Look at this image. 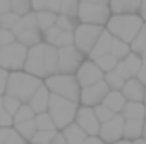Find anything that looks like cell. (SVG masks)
<instances>
[{
    "instance_id": "cell-44",
    "label": "cell",
    "mask_w": 146,
    "mask_h": 144,
    "mask_svg": "<svg viewBox=\"0 0 146 144\" xmlns=\"http://www.w3.org/2000/svg\"><path fill=\"white\" fill-rule=\"evenodd\" d=\"M7 76H9V70H6V69H2V67H0V94H4V92H6Z\"/></svg>"
},
{
    "instance_id": "cell-45",
    "label": "cell",
    "mask_w": 146,
    "mask_h": 144,
    "mask_svg": "<svg viewBox=\"0 0 146 144\" xmlns=\"http://www.w3.org/2000/svg\"><path fill=\"white\" fill-rule=\"evenodd\" d=\"M83 144H107L100 135H87V139L83 141Z\"/></svg>"
},
{
    "instance_id": "cell-52",
    "label": "cell",
    "mask_w": 146,
    "mask_h": 144,
    "mask_svg": "<svg viewBox=\"0 0 146 144\" xmlns=\"http://www.w3.org/2000/svg\"><path fill=\"white\" fill-rule=\"evenodd\" d=\"M133 144H146V139H144V137H141V139H135V141H133Z\"/></svg>"
},
{
    "instance_id": "cell-23",
    "label": "cell",
    "mask_w": 146,
    "mask_h": 144,
    "mask_svg": "<svg viewBox=\"0 0 146 144\" xmlns=\"http://www.w3.org/2000/svg\"><path fill=\"white\" fill-rule=\"evenodd\" d=\"M124 118H144L146 116V105L144 102H126L124 109L120 111Z\"/></svg>"
},
{
    "instance_id": "cell-34",
    "label": "cell",
    "mask_w": 146,
    "mask_h": 144,
    "mask_svg": "<svg viewBox=\"0 0 146 144\" xmlns=\"http://www.w3.org/2000/svg\"><path fill=\"white\" fill-rule=\"evenodd\" d=\"M32 118H35V111H33L28 104H22L21 107H19V111L13 115V124L24 122V120H32Z\"/></svg>"
},
{
    "instance_id": "cell-5",
    "label": "cell",
    "mask_w": 146,
    "mask_h": 144,
    "mask_svg": "<svg viewBox=\"0 0 146 144\" xmlns=\"http://www.w3.org/2000/svg\"><path fill=\"white\" fill-rule=\"evenodd\" d=\"M78 107H80L78 102H72V100H68V98L57 96V94H52V96H50L48 113H50L54 124H56V127L59 131L63 129L65 126H68V124L74 122Z\"/></svg>"
},
{
    "instance_id": "cell-46",
    "label": "cell",
    "mask_w": 146,
    "mask_h": 144,
    "mask_svg": "<svg viewBox=\"0 0 146 144\" xmlns=\"http://www.w3.org/2000/svg\"><path fill=\"white\" fill-rule=\"evenodd\" d=\"M11 11V0H0V13Z\"/></svg>"
},
{
    "instance_id": "cell-28",
    "label": "cell",
    "mask_w": 146,
    "mask_h": 144,
    "mask_svg": "<svg viewBox=\"0 0 146 144\" xmlns=\"http://www.w3.org/2000/svg\"><path fill=\"white\" fill-rule=\"evenodd\" d=\"M56 133H57V129H37L28 142L30 144H50L52 139L56 137Z\"/></svg>"
},
{
    "instance_id": "cell-22",
    "label": "cell",
    "mask_w": 146,
    "mask_h": 144,
    "mask_svg": "<svg viewBox=\"0 0 146 144\" xmlns=\"http://www.w3.org/2000/svg\"><path fill=\"white\" fill-rule=\"evenodd\" d=\"M17 41L30 48V46H33V44H37V43L43 41V32H41L39 28H24L17 35Z\"/></svg>"
},
{
    "instance_id": "cell-36",
    "label": "cell",
    "mask_w": 146,
    "mask_h": 144,
    "mask_svg": "<svg viewBox=\"0 0 146 144\" xmlns=\"http://www.w3.org/2000/svg\"><path fill=\"white\" fill-rule=\"evenodd\" d=\"M33 7H32V0H11V11H15L17 15H26L30 13Z\"/></svg>"
},
{
    "instance_id": "cell-27",
    "label": "cell",
    "mask_w": 146,
    "mask_h": 144,
    "mask_svg": "<svg viewBox=\"0 0 146 144\" xmlns=\"http://www.w3.org/2000/svg\"><path fill=\"white\" fill-rule=\"evenodd\" d=\"M13 127L22 135V137L26 139V141H30V139L33 137V133L37 131L35 118H32V120H24V122H17V124H13Z\"/></svg>"
},
{
    "instance_id": "cell-48",
    "label": "cell",
    "mask_w": 146,
    "mask_h": 144,
    "mask_svg": "<svg viewBox=\"0 0 146 144\" xmlns=\"http://www.w3.org/2000/svg\"><path fill=\"white\" fill-rule=\"evenodd\" d=\"M139 15L143 17V20L146 22V0H143V4H141V9H139Z\"/></svg>"
},
{
    "instance_id": "cell-35",
    "label": "cell",
    "mask_w": 146,
    "mask_h": 144,
    "mask_svg": "<svg viewBox=\"0 0 146 144\" xmlns=\"http://www.w3.org/2000/svg\"><path fill=\"white\" fill-rule=\"evenodd\" d=\"M56 24L59 26V28H63V30L74 32V30H76V26L80 24V20H78V18H74V17H68V15L57 13V20H56Z\"/></svg>"
},
{
    "instance_id": "cell-14",
    "label": "cell",
    "mask_w": 146,
    "mask_h": 144,
    "mask_svg": "<svg viewBox=\"0 0 146 144\" xmlns=\"http://www.w3.org/2000/svg\"><path fill=\"white\" fill-rule=\"evenodd\" d=\"M43 41H46L48 44L56 48L68 46V44H74V32H68V30H63L57 24H54L52 28L43 32Z\"/></svg>"
},
{
    "instance_id": "cell-42",
    "label": "cell",
    "mask_w": 146,
    "mask_h": 144,
    "mask_svg": "<svg viewBox=\"0 0 146 144\" xmlns=\"http://www.w3.org/2000/svg\"><path fill=\"white\" fill-rule=\"evenodd\" d=\"M13 126V115L6 111V109H0V127H11Z\"/></svg>"
},
{
    "instance_id": "cell-57",
    "label": "cell",
    "mask_w": 146,
    "mask_h": 144,
    "mask_svg": "<svg viewBox=\"0 0 146 144\" xmlns=\"http://www.w3.org/2000/svg\"><path fill=\"white\" fill-rule=\"evenodd\" d=\"M28 144H30V142H28Z\"/></svg>"
},
{
    "instance_id": "cell-31",
    "label": "cell",
    "mask_w": 146,
    "mask_h": 144,
    "mask_svg": "<svg viewBox=\"0 0 146 144\" xmlns=\"http://www.w3.org/2000/svg\"><path fill=\"white\" fill-rule=\"evenodd\" d=\"M78 11H80V0H61L59 13L78 18Z\"/></svg>"
},
{
    "instance_id": "cell-41",
    "label": "cell",
    "mask_w": 146,
    "mask_h": 144,
    "mask_svg": "<svg viewBox=\"0 0 146 144\" xmlns=\"http://www.w3.org/2000/svg\"><path fill=\"white\" fill-rule=\"evenodd\" d=\"M15 41H17V37H15V33L11 32V30L0 28V48L7 46V44H11V43H15Z\"/></svg>"
},
{
    "instance_id": "cell-9",
    "label": "cell",
    "mask_w": 146,
    "mask_h": 144,
    "mask_svg": "<svg viewBox=\"0 0 146 144\" xmlns=\"http://www.w3.org/2000/svg\"><path fill=\"white\" fill-rule=\"evenodd\" d=\"M111 7L107 4H94V2H80L78 20L87 22V24H98L106 26L111 18Z\"/></svg>"
},
{
    "instance_id": "cell-4",
    "label": "cell",
    "mask_w": 146,
    "mask_h": 144,
    "mask_svg": "<svg viewBox=\"0 0 146 144\" xmlns=\"http://www.w3.org/2000/svg\"><path fill=\"white\" fill-rule=\"evenodd\" d=\"M44 85L48 87V90L52 94H57V96L68 98L72 102H78L80 104V94H82V85H80L76 74H56L48 76V78L43 79Z\"/></svg>"
},
{
    "instance_id": "cell-24",
    "label": "cell",
    "mask_w": 146,
    "mask_h": 144,
    "mask_svg": "<svg viewBox=\"0 0 146 144\" xmlns=\"http://www.w3.org/2000/svg\"><path fill=\"white\" fill-rule=\"evenodd\" d=\"M122 61H124V65L128 67L131 78H135V76L141 72V67H143V55H141L139 52H133V50H131L124 59H122Z\"/></svg>"
},
{
    "instance_id": "cell-53",
    "label": "cell",
    "mask_w": 146,
    "mask_h": 144,
    "mask_svg": "<svg viewBox=\"0 0 146 144\" xmlns=\"http://www.w3.org/2000/svg\"><path fill=\"white\" fill-rule=\"evenodd\" d=\"M143 137L146 139V116H144V126H143Z\"/></svg>"
},
{
    "instance_id": "cell-37",
    "label": "cell",
    "mask_w": 146,
    "mask_h": 144,
    "mask_svg": "<svg viewBox=\"0 0 146 144\" xmlns=\"http://www.w3.org/2000/svg\"><path fill=\"white\" fill-rule=\"evenodd\" d=\"M19 18H21V15H17L15 11H6V13H0V28L11 30Z\"/></svg>"
},
{
    "instance_id": "cell-16",
    "label": "cell",
    "mask_w": 146,
    "mask_h": 144,
    "mask_svg": "<svg viewBox=\"0 0 146 144\" xmlns=\"http://www.w3.org/2000/svg\"><path fill=\"white\" fill-rule=\"evenodd\" d=\"M50 96H52V92L48 90V87L44 85V81H43V85H41L39 89L33 92V96L28 100V105L35 111V115L37 113H43V111H48Z\"/></svg>"
},
{
    "instance_id": "cell-55",
    "label": "cell",
    "mask_w": 146,
    "mask_h": 144,
    "mask_svg": "<svg viewBox=\"0 0 146 144\" xmlns=\"http://www.w3.org/2000/svg\"><path fill=\"white\" fill-rule=\"evenodd\" d=\"M143 57H146V50H144V52H143Z\"/></svg>"
},
{
    "instance_id": "cell-50",
    "label": "cell",
    "mask_w": 146,
    "mask_h": 144,
    "mask_svg": "<svg viewBox=\"0 0 146 144\" xmlns=\"http://www.w3.org/2000/svg\"><path fill=\"white\" fill-rule=\"evenodd\" d=\"M80 2H94V4H107L109 6V0H80Z\"/></svg>"
},
{
    "instance_id": "cell-7",
    "label": "cell",
    "mask_w": 146,
    "mask_h": 144,
    "mask_svg": "<svg viewBox=\"0 0 146 144\" xmlns=\"http://www.w3.org/2000/svg\"><path fill=\"white\" fill-rule=\"evenodd\" d=\"M26 55H28V46L15 41V43L7 44V46L0 48V67L9 72L22 70L24 63H26Z\"/></svg>"
},
{
    "instance_id": "cell-38",
    "label": "cell",
    "mask_w": 146,
    "mask_h": 144,
    "mask_svg": "<svg viewBox=\"0 0 146 144\" xmlns=\"http://www.w3.org/2000/svg\"><path fill=\"white\" fill-rule=\"evenodd\" d=\"M22 105V102L15 96H9V94H4V109H6L9 115H15L19 111V107Z\"/></svg>"
},
{
    "instance_id": "cell-1",
    "label": "cell",
    "mask_w": 146,
    "mask_h": 144,
    "mask_svg": "<svg viewBox=\"0 0 146 144\" xmlns=\"http://www.w3.org/2000/svg\"><path fill=\"white\" fill-rule=\"evenodd\" d=\"M24 70L37 76V78H41V79L56 74V70H57V48L48 44L46 41H41V43L30 46L28 55H26V63H24Z\"/></svg>"
},
{
    "instance_id": "cell-20",
    "label": "cell",
    "mask_w": 146,
    "mask_h": 144,
    "mask_svg": "<svg viewBox=\"0 0 146 144\" xmlns=\"http://www.w3.org/2000/svg\"><path fill=\"white\" fill-rule=\"evenodd\" d=\"M143 126H144V118H126V122H124V139H128V141L141 139L143 137Z\"/></svg>"
},
{
    "instance_id": "cell-40",
    "label": "cell",
    "mask_w": 146,
    "mask_h": 144,
    "mask_svg": "<svg viewBox=\"0 0 146 144\" xmlns=\"http://www.w3.org/2000/svg\"><path fill=\"white\" fill-rule=\"evenodd\" d=\"M4 144H28V141H26V139L11 126L9 131H7V137H6V142Z\"/></svg>"
},
{
    "instance_id": "cell-43",
    "label": "cell",
    "mask_w": 146,
    "mask_h": 144,
    "mask_svg": "<svg viewBox=\"0 0 146 144\" xmlns=\"http://www.w3.org/2000/svg\"><path fill=\"white\" fill-rule=\"evenodd\" d=\"M115 70H117V72H118V74H120L124 79H129V78H131V74H129L128 67L124 65V61H122V59H118V63H117V67H115Z\"/></svg>"
},
{
    "instance_id": "cell-29",
    "label": "cell",
    "mask_w": 146,
    "mask_h": 144,
    "mask_svg": "<svg viewBox=\"0 0 146 144\" xmlns=\"http://www.w3.org/2000/svg\"><path fill=\"white\" fill-rule=\"evenodd\" d=\"M104 79H106V83L109 85L111 90H120L122 87H124V83H126V79L122 78L115 69L109 70V72H106V74H104Z\"/></svg>"
},
{
    "instance_id": "cell-11",
    "label": "cell",
    "mask_w": 146,
    "mask_h": 144,
    "mask_svg": "<svg viewBox=\"0 0 146 144\" xmlns=\"http://www.w3.org/2000/svg\"><path fill=\"white\" fill-rule=\"evenodd\" d=\"M124 122H126V118L120 115V113H117L113 118H109L107 122L100 124L98 135L107 144H113V142L120 141V139H124Z\"/></svg>"
},
{
    "instance_id": "cell-10",
    "label": "cell",
    "mask_w": 146,
    "mask_h": 144,
    "mask_svg": "<svg viewBox=\"0 0 146 144\" xmlns=\"http://www.w3.org/2000/svg\"><path fill=\"white\" fill-rule=\"evenodd\" d=\"M109 85L106 83V79H100V81L93 83V85L82 87V94H80V105H89V107H94V105L102 104L106 94L109 92Z\"/></svg>"
},
{
    "instance_id": "cell-25",
    "label": "cell",
    "mask_w": 146,
    "mask_h": 144,
    "mask_svg": "<svg viewBox=\"0 0 146 144\" xmlns=\"http://www.w3.org/2000/svg\"><path fill=\"white\" fill-rule=\"evenodd\" d=\"M35 15H37V22H39L41 32L52 28V26L56 24V20H57V13L48 11V9H39V11H35Z\"/></svg>"
},
{
    "instance_id": "cell-26",
    "label": "cell",
    "mask_w": 146,
    "mask_h": 144,
    "mask_svg": "<svg viewBox=\"0 0 146 144\" xmlns=\"http://www.w3.org/2000/svg\"><path fill=\"white\" fill-rule=\"evenodd\" d=\"M129 52H131V44L122 41V39H118V37H113V41H111V54H113L115 57L124 59Z\"/></svg>"
},
{
    "instance_id": "cell-2",
    "label": "cell",
    "mask_w": 146,
    "mask_h": 144,
    "mask_svg": "<svg viewBox=\"0 0 146 144\" xmlns=\"http://www.w3.org/2000/svg\"><path fill=\"white\" fill-rule=\"evenodd\" d=\"M43 85V79L37 78V76L22 70H11L7 76V85H6V92L9 96H15L22 102V104H28V100L33 96L39 87Z\"/></svg>"
},
{
    "instance_id": "cell-47",
    "label": "cell",
    "mask_w": 146,
    "mask_h": 144,
    "mask_svg": "<svg viewBox=\"0 0 146 144\" xmlns=\"http://www.w3.org/2000/svg\"><path fill=\"white\" fill-rule=\"evenodd\" d=\"M50 144H67V141H65L63 133H61V131H57V133H56V137L52 139V142H50Z\"/></svg>"
},
{
    "instance_id": "cell-6",
    "label": "cell",
    "mask_w": 146,
    "mask_h": 144,
    "mask_svg": "<svg viewBox=\"0 0 146 144\" xmlns=\"http://www.w3.org/2000/svg\"><path fill=\"white\" fill-rule=\"evenodd\" d=\"M104 30H106V26L80 22L74 30V46L78 48L80 52H83L85 55H89V52L93 50V46L96 44L98 37L102 35Z\"/></svg>"
},
{
    "instance_id": "cell-18",
    "label": "cell",
    "mask_w": 146,
    "mask_h": 144,
    "mask_svg": "<svg viewBox=\"0 0 146 144\" xmlns=\"http://www.w3.org/2000/svg\"><path fill=\"white\" fill-rule=\"evenodd\" d=\"M143 0H109L111 13H139Z\"/></svg>"
},
{
    "instance_id": "cell-33",
    "label": "cell",
    "mask_w": 146,
    "mask_h": 144,
    "mask_svg": "<svg viewBox=\"0 0 146 144\" xmlns=\"http://www.w3.org/2000/svg\"><path fill=\"white\" fill-rule=\"evenodd\" d=\"M131 50L139 52L141 55H143V52L146 50V22L143 24V28L139 30V33L135 35V39L131 41Z\"/></svg>"
},
{
    "instance_id": "cell-19",
    "label": "cell",
    "mask_w": 146,
    "mask_h": 144,
    "mask_svg": "<svg viewBox=\"0 0 146 144\" xmlns=\"http://www.w3.org/2000/svg\"><path fill=\"white\" fill-rule=\"evenodd\" d=\"M61 133H63V137H65V141H67V144H83V141L87 139V133H85V131H83L76 122L65 126L63 129H61Z\"/></svg>"
},
{
    "instance_id": "cell-56",
    "label": "cell",
    "mask_w": 146,
    "mask_h": 144,
    "mask_svg": "<svg viewBox=\"0 0 146 144\" xmlns=\"http://www.w3.org/2000/svg\"><path fill=\"white\" fill-rule=\"evenodd\" d=\"M144 105H146V92H144Z\"/></svg>"
},
{
    "instance_id": "cell-21",
    "label": "cell",
    "mask_w": 146,
    "mask_h": 144,
    "mask_svg": "<svg viewBox=\"0 0 146 144\" xmlns=\"http://www.w3.org/2000/svg\"><path fill=\"white\" fill-rule=\"evenodd\" d=\"M126 102L128 100H126V96L122 94V90H109V92L106 94V98H104L102 104L107 105L113 113H120L122 109H124Z\"/></svg>"
},
{
    "instance_id": "cell-51",
    "label": "cell",
    "mask_w": 146,
    "mask_h": 144,
    "mask_svg": "<svg viewBox=\"0 0 146 144\" xmlns=\"http://www.w3.org/2000/svg\"><path fill=\"white\" fill-rule=\"evenodd\" d=\"M113 144H133V141H128V139H120V141L113 142Z\"/></svg>"
},
{
    "instance_id": "cell-3",
    "label": "cell",
    "mask_w": 146,
    "mask_h": 144,
    "mask_svg": "<svg viewBox=\"0 0 146 144\" xmlns=\"http://www.w3.org/2000/svg\"><path fill=\"white\" fill-rule=\"evenodd\" d=\"M143 24L144 20L139 13H113L106 24V30L113 37H118V39L131 44V41L135 39Z\"/></svg>"
},
{
    "instance_id": "cell-17",
    "label": "cell",
    "mask_w": 146,
    "mask_h": 144,
    "mask_svg": "<svg viewBox=\"0 0 146 144\" xmlns=\"http://www.w3.org/2000/svg\"><path fill=\"white\" fill-rule=\"evenodd\" d=\"M111 41H113V35H111L107 30H104L102 35L98 37L96 44L93 46V50L89 52L87 57L89 59H96V57H100V55H104V54H109L111 52Z\"/></svg>"
},
{
    "instance_id": "cell-49",
    "label": "cell",
    "mask_w": 146,
    "mask_h": 144,
    "mask_svg": "<svg viewBox=\"0 0 146 144\" xmlns=\"http://www.w3.org/2000/svg\"><path fill=\"white\" fill-rule=\"evenodd\" d=\"M137 78H139L141 81H143L144 85H146V69H144V67H141V72L137 74Z\"/></svg>"
},
{
    "instance_id": "cell-13",
    "label": "cell",
    "mask_w": 146,
    "mask_h": 144,
    "mask_svg": "<svg viewBox=\"0 0 146 144\" xmlns=\"http://www.w3.org/2000/svg\"><path fill=\"white\" fill-rule=\"evenodd\" d=\"M104 74H106V72L100 69L93 59L85 57V61L80 65L78 72H76V78H78V81H80L82 87H87V85H93V83L104 79Z\"/></svg>"
},
{
    "instance_id": "cell-32",
    "label": "cell",
    "mask_w": 146,
    "mask_h": 144,
    "mask_svg": "<svg viewBox=\"0 0 146 144\" xmlns=\"http://www.w3.org/2000/svg\"><path fill=\"white\" fill-rule=\"evenodd\" d=\"M35 124H37V129H57L48 111L37 113V115H35ZM57 131H59V129H57Z\"/></svg>"
},
{
    "instance_id": "cell-15",
    "label": "cell",
    "mask_w": 146,
    "mask_h": 144,
    "mask_svg": "<svg viewBox=\"0 0 146 144\" xmlns=\"http://www.w3.org/2000/svg\"><path fill=\"white\" fill-rule=\"evenodd\" d=\"M122 94L126 96V100L129 102H144V92H146V85L141 81L139 78H129L126 79L124 87H122Z\"/></svg>"
},
{
    "instance_id": "cell-8",
    "label": "cell",
    "mask_w": 146,
    "mask_h": 144,
    "mask_svg": "<svg viewBox=\"0 0 146 144\" xmlns=\"http://www.w3.org/2000/svg\"><path fill=\"white\" fill-rule=\"evenodd\" d=\"M87 55L80 52L74 44L57 48V70L59 74H76Z\"/></svg>"
},
{
    "instance_id": "cell-30",
    "label": "cell",
    "mask_w": 146,
    "mask_h": 144,
    "mask_svg": "<svg viewBox=\"0 0 146 144\" xmlns=\"http://www.w3.org/2000/svg\"><path fill=\"white\" fill-rule=\"evenodd\" d=\"M94 63H96V65L100 67V69H102L104 72H109V70H113L115 67H117V63H118V59L115 57L113 54H104V55H100V57H96V59H93Z\"/></svg>"
},
{
    "instance_id": "cell-54",
    "label": "cell",
    "mask_w": 146,
    "mask_h": 144,
    "mask_svg": "<svg viewBox=\"0 0 146 144\" xmlns=\"http://www.w3.org/2000/svg\"><path fill=\"white\" fill-rule=\"evenodd\" d=\"M4 107V94H0V109Z\"/></svg>"
},
{
    "instance_id": "cell-12",
    "label": "cell",
    "mask_w": 146,
    "mask_h": 144,
    "mask_svg": "<svg viewBox=\"0 0 146 144\" xmlns=\"http://www.w3.org/2000/svg\"><path fill=\"white\" fill-rule=\"evenodd\" d=\"M74 122L87 135H98V131H100V120H98L96 113H94V107H89V105H80L78 111H76Z\"/></svg>"
},
{
    "instance_id": "cell-39",
    "label": "cell",
    "mask_w": 146,
    "mask_h": 144,
    "mask_svg": "<svg viewBox=\"0 0 146 144\" xmlns=\"http://www.w3.org/2000/svg\"><path fill=\"white\" fill-rule=\"evenodd\" d=\"M94 113H96V116H98V120H100V124L102 122H107L109 118H113L117 113H113L107 105H104V104H98V105H94Z\"/></svg>"
}]
</instances>
